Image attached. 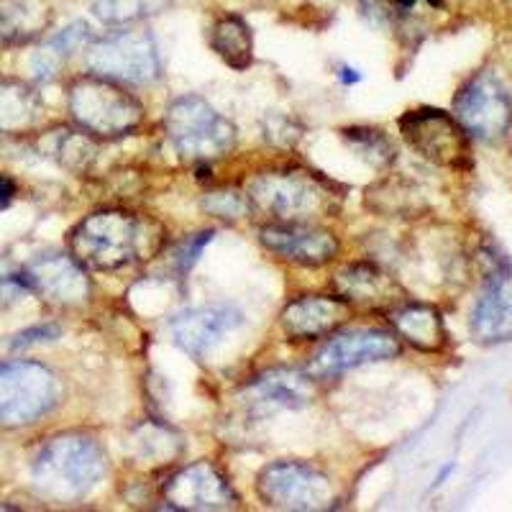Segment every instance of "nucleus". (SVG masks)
Returning a JSON list of instances; mask_svg holds the SVG:
<instances>
[{"instance_id":"1","label":"nucleus","mask_w":512,"mask_h":512,"mask_svg":"<svg viewBox=\"0 0 512 512\" xmlns=\"http://www.w3.org/2000/svg\"><path fill=\"white\" fill-rule=\"evenodd\" d=\"M249 210L272 223H310L318 218L336 216L344 195L318 172L290 167L262 172L251 180Z\"/></svg>"},{"instance_id":"2","label":"nucleus","mask_w":512,"mask_h":512,"mask_svg":"<svg viewBox=\"0 0 512 512\" xmlns=\"http://www.w3.org/2000/svg\"><path fill=\"white\" fill-rule=\"evenodd\" d=\"M108 472L105 451L85 433H62L49 438L31 464L41 495L57 502L80 500L100 484Z\"/></svg>"},{"instance_id":"3","label":"nucleus","mask_w":512,"mask_h":512,"mask_svg":"<svg viewBox=\"0 0 512 512\" xmlns=\"http://www.w3.org/2000/svg\"><path fill=\"white\" fill-rule=\"evenodd\" d=\"M144 223L128 210H95L70 233V254L93 272H116L141 259Z\"/></svg>"},{"instance_id":"4","label":"nucleus","mask_w":512,"mask_h":512,"mask_svg":"<svg viewBox=\"0 0 512 512\" xmlns=\"http://www.w3.org/2000/svg\"><path fill=\"white\" fill-rule=\"evenodd\" d=\"M72 121L100 139L126 136L144 121V105L121 88V82L100 75H82L70 85Z\"/></svg>"},{"instance_id":"5","label":"nucleus","mask_w":512,"mask_h":512,"mask_svg":"<svg viewBox=\"0 0 512 512\" xmlns=\"http://www.w3.org/2000/svg\"><path fill=\"white\" fill-rule=\"evenodd\" d=\"M164 131L180 157L198 164L226 157L236 144V126L198 95H182L169 105Z\"/></svg>"},{"instance_id":"6","label":"nucleus","mask_w":512,"mask_h":512,"mask_svg":"<svg viewBox=\"0 0 512 512\" xmlns=\"http://www.w3.org/2000/svg\"><path fill=\"white\" fill-rule=\"evenodd\" d=\"M59 384L39 361L0 364V428H26L57 405Z\"/></svg>"},{"instance_id":"7","label":"nucleus","mask_w":512,"mask_h":512,"mask_svg":"<svg viewBox=\"0 0 512 512\" xmlns=\"http://www.w3.org/2000/svg\"><path fill=\"white\" fill-rule=\"evenodd\" d=\"M256 495L274 510H326L336 500V489L326 474L305 461H272L256 477Z\"/></svg>"},{"instance_id":"8","label":"nucleus","mask_w":512,"mask_h":512,"mask_svg":"<svg viewBox=\"0 0 512 512\" xmlns=\"http://www.w3.org/2000/svg\"><path fill=\"white\" fill-rule=\"evenodd\" d=\"M90 72L128 85H146L159 77V47L149 31H116L88 44Z\"/></svg>"},{"instance_id":"9","label":"nucleus","mask_w":512,"mask_h":512,"mask_svg":"<svg viewBox=\"0 0 512 512\" xmlns=\"http://www.w3.org/2000/svg\"><path fill=\"white\" fill-rule=\"evenodd\" d=\"M402 139L415 154L448 169H466L472 164L469 134L454 116L438 108H415L400 118Z\"/></svg>"},{"instance_id":"10","label":"nucleus","mask_w":512,"mask_h":512,"mask_svg":"<svg viewBox=\"0 0 512 512\" xmlns=\"http://www.w3.org/2000/svg\"><path fill=\"white\" fill-rule=\"evenodd\" d=\"M456 121L466 134L484 144H497L512 128V98L492 72H479L454 100Z\"/></svg>"},{"instance_id":"11","label":"nucleus","mask_w":512,"mask_h":512,"mask_svg":"<svg viewBox=\"0 0 512 512\" xmlns=\"http://www.w3.org/2000/svg\"><path fill=\"white\" fill-rule=\"evenodd\" d=\"M484 287L472 310V333L482 344L512 338V269L495 244L482 249Z\"/></svg>"},{"instance_id":"12","label":"nucleus","mask_w":512,"mask_h":512,"mask_svg":"<svg viewBox=\"0 0 512 512\" xmlns=\"http://www.w3.org/2000/svg\"><path fill=\"white\" fill-rule=\"evenodd\" d=\"M164 500L175 510L205 512V510H236L241 497L231 487L226 474L210 461L190 464L164 482Z\"/></svg>"},{"instance_id":"13","label":"nucleus","mask_w":512,"mask_h":512,"mask_svg":"<svg viewBox=\"0 0 512 512\" xmlns=\"http://www.w3.org/2000/svg\"><path fill=\"white\" fill-rule=\"evenodd\" d=\"M402 344L390 331H349L331 338L323 349L315 354L310 364V377L331 379L336 374H344L361 364H374V361H390L400 356Z\"/></svg>"},{"instance_id":"14","label":"nucleus","mask_w":512,"mask_h":512,"mask_svg":"<svg viewBox=\"0 0 512 512\" xmlns=\"http://www.w3.org/2000/svg\"><path fill=\"white\" fill-rule=\"evenodd\" d=\"M31 292L59 308L88 303L90 280L85 267L72 259V254H44L24 269Z\"/></svg>"},{"instance_id":"15","label":"nucleus","mask_w":512,"mask_h":512,"mask_svg":"<svg viewBox=\"0 0 512 512\" xmlns=\"http://www.w3.org/2000/svg\"><path fill=\"white\" fill-rule=\"evenodd\" d=\"M259 241L287 262L303 267H323L338 256V239L326 228L310 223H269L259 231Z\"/></svg>"},{"instance_id":"16","label":"nucleus","mask_w":512,"mask_h":512,"mask_svg":"<svg viewBox=\"0 0 512 512\" xmlns=\"http://www.w3.org/2000/svg\"><path fill=\"white\" fill-rule=\"evenodd\" d=\"M313 397V377L297 369H272V372L259 374L241 392V400L254 418L274 415L280 410L305 408Z\"/></svg>"},{"instance_id":"17","label":"nucleus","mask_w":512,"mask_h":512,"mask_svg":"<svg viewBox=\"0 0 512 512\" xmlns=\"http://www.w3.org/2000/svg\"><path fill=\"white\" fill-rule=\"evenodd\" d=\"M239 326L241 313L231 305H203L177 313L169 320V333L185 354L203 359Z\"/></svg>"},{"instance_id":"18","label":"nucleus","mask_w":512,"mask_h":512,"mask_svg":"<svg viewBox=\"0 0 512 512\" xmlns=\"http://www.w3.org/2000/svg\"><path fill=\"white\" fill-rule=\"evenodd\" d=\"M333 287H336L338 297L346 300L351 308L390 313L392 308L405 303V290L397 285L395 277L367 262L346 264L338 269L333 277Z\"/></svg>"},{"instance_id":"19","label":"nucleus","mask_w":512,"mask_h":512,"mask_svg":"<svg viewBox=\"0 0 512 512\" xmlns=\"http://www.w3.org/2000/svg\"><path fill=\"white\" fill-rule=\"evenodd\" d=\"M351 318V305L341 297L331 295H303L295 297L282 310V331L295 341H315Z\"/></svg>"},{"instance_id":"20","label":"nucleus","mask_w":512,"mask_h":512,"mask_svg":"<svg viewBox=\"0 0 512 512\" xmlns=\"http://www.w3.org/2000/svg\"><path fill=\"white\" fill-rule=\"evenodd\" d=\"M397 336L413 349L436 354L446 346V323L438 308L425 303H400L387 313Z\"/></svg>"},{"instance_id":"21","label":"nucleus","mask_w":512,"mask_h":512,"mask_svg":"<svg viewBox=\"0 0 512 512\" xmlns=\"http://www.w3.org/2000/svg\"><path fill=\"white\" fill-rule=\"evenodd\" d=\"M213 49L218 57L231 67V70H246L254 62V36H251L249 24L236 13H226L213 26Z\"/></svg>"},{"instance_id":"22","label":"nucleus","mask_w":512,"mask_h":512,"mask_svg":"<svg viewBox=\"0 0 512 512\" xmlns=\"http://www.w3.org/2000/svg\"><path fill=\"white\" fill-rule=\"evenodd\" d=\"M367 208L379 216L413 218L423 208V198L413 182L400 180V177H384L367 190Z\"/></svg>"},{"instance_id":"23","label":"nucleus","mask_w":512,"mask_h":512,"mask_svg":"<svg viewBox=\"0 0 512 512\" xmlns=\"http://www.w3.org/2000/svg\"><path fill=\"white\" fill-rule=\"evenodd\" d=\"M88 39H90L88 24L75 21V24L64 26L54 39H49L47 44L34 54L36 77H39V80H52L72 54L80 52L82 47H88Z\"/></svg>"},{"instance_id":"24","label":"nucleus","mask_w":512,"mask_h":512,"mask_svg":"<svg viewBox=\"0 0 512 512\" xmlns=\"http://www.w3.org/2000/svg\"><path fill=\"white\" fill-rule=\"evenodd\" d=\"M39 98L21 82H0V131H24L36 121Z\"/></svg>"},{"instance_id":"25","label":"nucleus","mask_w":512,"mask_h":512,"mask_svg":"<svg viewBox=\"0 0 512 512\" xmlns=\"http://www.w3.org/2000/svg\"><path fill=\"white\" fill-rule=\"evenodd\" d=\"M134 448L146 464H169L180 456L182 441L167 425L141 423L134 431Z\"/></svg>"},{"instance_id":"26","label":"nucleus","mask_w":512,"mask_h":512,"mask_svg":"<svg viewBox=\"0 0 512 512\" xmlns=\"http://www.w3.org/2000/svg\"><path fill=\"white\" fill-rule=\"evenodd\" d=\"M169 6L172 0H93V13L100 24L123 26L157 16Z\"/></svg>"},{"instance_id":"27","label":"nucleus","mask_w":512,"mask_h":512,"mask_svg":"<svg viewBox=\"0 0 512 512\" xmlns=\"http://www.w3.org/2000/svg\"><path fill=\"white\" fill-rule=\"evenodd\" d=\"M41 29L36 11L26 3H0V49L18 47L34 39Z\"/></svg>"},{"instance_id":"28","label":"nucleus","mask_w":512,"mask_h":512,"mask_svg":"<svg viewBox=\"0 0 512 512\" xmlns=\"http://www.w3.org/2000/svg\"><path fill=\"white\" fill-rule=\"evenodd\" d=\"M341 136H344V139L349 141L351 149H354L364 162L372 164V167L382 169V167H390V164L395 162L397 157L395 146H392V141L387 139L382 131H377V128H367V126L344 128Z\"/></svg>"},{"instance_id":"29","label":"nucleus","mask_w":512,"mask_h":512,"mask_svg":"<svg viewBox=\"0 0 512 512\" xmlns=\"http://www.w3.org/2000/svg\"><path fill=\"white\" fill-rule=\"evenodd\" d=\"M49 139H52L49 154L72 172H80L95 159V141L90 139L88 131L85 134L82 131H57Z\"/></svg>"},{"instance_id":"30","label":"nucleus","mask_w":512,"mask_h":512,"mask_svg":"<svg viewBox=\"0 0 512 512\" xmlns=\"http://www.w3.org/2000/svg\"><path fill=\"white\" fill-rule=\"evenodd\" d=\"M203 208L208 210L210 216H218L223 221H236V218L249 213V200L236 190H216L205 195Z\"/></svg>"},{"instance_id":"31","label":"nucleus","mask_w":512,"mask_h":512,"mask_svg":"<svg viewBox=\"0 0 512 512\" xmlns=\"http://www.w3.org/2000/svg\"><path fill=\"white\" fill-rule=\"evenodd\" d=\"M210 236H213V233H210V231L192 233V236H187V239L182 241L180 246H177V251H175V267L180 269V272H187V269H192V264L198 262L200 254H203V246L208 244Z\"/></svg>"},{"instance_id":"32","label":"nucleus","mask_w":512,"mask_h":512,"mask_svg":"<svg viewBox=\"0 0 512 512\" xmlns=\"http://www.w3.org/2000/svg\"><path fill=\"white\" fill-rule=\"evenodd\" d=\"M26 292H31L26 272H0V308L16 303Z\"/></svg>"},{"instance_id":"33","label":"nucleus","mask_w":512,"mask_h":512,"mask_svg":"<svg viewBox=\"0 0 512 512\" xmlns=\"http://www.w3.org/2000/svg\"><path fill=\"white\" fill-rule=\"evenodd\" d=\"M62 336V328L54 326V323H41V326L29 328V331H21L11 341V349H29V346L36 344H47V341H54V338Z\"/></svg>"},{"instance_id":"34","label":"nucleus","mask_w":512,"mask_h":512,"mask_svg":"<svg viewBox=\"0 0 512 512\" xmlns=\"http://www.w3.org/2000/svg\"><path fill=\"white\" fill-rule=\"evenodd\" d=\"M16 192H18L16 180H13V177H8V175H0V210L8 208V205L13 203Z\"/></svg>"},{"instance_id":"35","label":"nucleus","mask_w":512,"mask_h":512,"mask_svg":"<svg viewBox=\"0 0 512 512\" xmlns=\"http://www.w3.org/2000/svg\"><path fill=\"white\" fill-rule=\"evenodd\" d=\"M392 6H395L397 13H413L418 6L441 8L443 0H392Z\"/></svg>"},{"instance_id":"36","label":"nucleus","mask_w":512,"mask_h":512,"mask_svg":"<svg viewBox=\"0 0 512 512\" xmlns=\"http://www.w3.org/2000/svg\"><path fill=\"white\" fill-rule=\"evenodd\" d=\"M338 77H341V80L344 82H359L361 80V72H356V70H351V67H341V70H338Z\"/></svg>"}]
</instances>
